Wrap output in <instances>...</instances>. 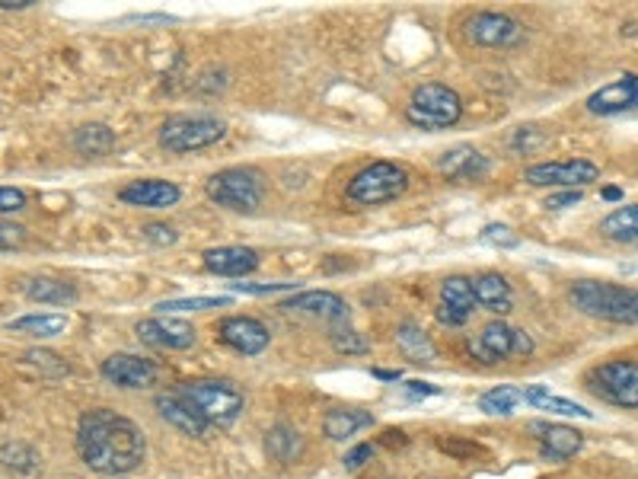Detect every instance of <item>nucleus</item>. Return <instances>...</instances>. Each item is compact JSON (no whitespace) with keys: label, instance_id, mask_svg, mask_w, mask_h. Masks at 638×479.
<instances>
[{"label":"nucleus","instance_id":"cd10ccee","mask_svg":"<svg viewBox=\"0 0 638 479\" xmlns=\"http://www.w3.org/2000/svg\"><path fill=\"white\" fill-rule=\"evenodd\" d=\"M524 403H530L539 412H556V415H574V419H594V412L574 400H562L556 393H549V387H524Z\"/></svg>","mask_w":638,"mask_h":479},{"label":"nucleus","instance_id":"a211bd4d","mask_svg":"<svg viewBox=\"0 0 638 479\" xmlns=\"http://www.w3.org/2000/svg\"><path fill=\"white\" fill-rule=\"evenodd\" d=\"M281 310H288V313H306V316H320V320H326V323H333V326H342V323H348V304L333 294V291H301V294H291Z\"/></svg>","mask_w":638,"mask_h":479},{"label":"nucleus","instance_id":"79ce46f5","mask_svg":"<svg viewBox=\"0 0 638 479\" xmlns=\"http://www.w3.org/2000/svg\"><path fill=\"white\" fill-rule=\"evenodd\" d=\"M298 285H291V281H278V285H234V291L239 294H256V298H262V294H278V291H294Z\"/></svg>","mask_w":638,"mask_h":479},{"label":"nucleus","instance_id":"72a5a7b5","mask_svg":"<svg viewBox=\"0 0 638 479\" xmlns=\"http://www.w3.org/2000/svg\"><path fill=\"white\" fill-rule=\"evenodd\" d=\"M221 308H231V298H172V301L154 304L157 316H169V313H202V310Z\"/></svg>","mask_w":638,"mask_h":479},{"label":"nucleus","instance_id":"f8f14e48","mask_svg":"<svg viewBox=\"0 0 638 479\" xmlns=\"http://www.w3.org/2000/svg\"><path fill=\"white\" fill-rule=\"evenodd\" d=\"M100 375L122 390H147L160 380V365L132 352H115L102 361Z\"/></svg>","mask_w":638,"mask_h":479},{"label":"nucleus","instance_id":"58836bf2","mask_svg":"<svg viewBox=\"0 0 638 479\" xmlns=\"http://www.w3.org/2000/svg\"><path fill=\"white\" fill-rule=\"evenodd\" d=\"M26 208V192L16 186H0V214H16Z\"/></svg>","mask_w":638,"mask_h":479},{"label":"nucleus","instance_id":"bb28decb","mask_svg":"<svg viewBox=\"0 0 638 479\" xmlns=\"http://www.w3.org/2000/svg\"><path fill=\"white\" fill-rule=\"evenodd\" d=\"M303 435L294 428V425H275L266 432V450H269L271 460H278V464H294V460H301L303 454Z\"/></svg>","mask_w":638,"mask_h":479},{"label":"nucleus","instance_id":"423d86ee","mask_svg":"<svg viewBox=\"0 0 638 479\" xmlns=\"http://www.w3.org/2000/svg\"><path fill=\"white\" fill-rule=\"evenodd\" d=\"M408 189V170L403 164H390V160H373L365 170H358L351 176L345 196L355 205H387L396 202Z\"/></svg>","mask_w":638,"mask_h":479},{"label":"nucleus","instance_id":"7ed1b4c3","mask_svg":"<svg viewBox=\"0 0 638 479\" xmlns=\"http://www.w3.org/2000/svg\"><path fill=\"white\" fill-rule=\"evenodd\" d=\"M571 301L574 308L594 320L604 323H619V326H638V291L623 288L613 281H574L571 285Z\"/></svg>","mask_w":638,"mask_h":479},{"label":"nucleus","instance_id":"a18cd8bd","mask_svg":"<svg viewBox=\"0 0 638 479\" xmlns=\"http://www.w3.org/2000/svg\"><path fill=\"white\" fill-rule=\"evenodd\" d=\"M35 0H0V10H26Z\"/></svg>","mask_w":638,"mask_h":479},{"label":"nucleus","instance_id":"f704fd0d","mask_svg":"<svg viewBox=\"0 0 638 479\" xmlns=\"http://www.w3.org/2000/svg\"><path fill=\"white\" fill-rule=\"evenodd\" d=\"M333 345H336V352H342V355H365V352H370L368 339L361 333H355L348 323H342V326L333 330Z\"/></svg>","mask_w":638,"mask_h":479},{"label":"nucleus","instance_id":"2f4dec72","mask_svg":"<svg viewBox=\"0 0 638 479\" xmlns=\"http://www.w3.org/2000/svg\"><path fill=\"white\" fill-rule=\"evenodd\" d=\"M521 403H524V390H517V387L504 383V387H495V390L482 393L479 410L489 412V415H511V412L517 410Z\"/></svg>","mask_w":638,"mask_h":479},{"label":"nucleus","instance_id":"c03bdc74","mask_svg":"<svg viewBox=\"0 0 638 479\" xmlns=\"http://www.w3.org/2000/svg\"><path fill=\"white\" fill-rule=\"evenodd\" d=\"M578 202H581V189H562V192H556V196L546 199V208L562 211V208H574Z\"/></svg>","mask_w":638,"mask_h":479},{"label":"nucleus","instance_id":"de8ad7c7","mask_svg":"<svg viewBox=\"0 0 638 479\" xmlns=\"http://www.w3.org/2000/svg\"><path fill=\"white\" fill-rule=\"evenodd\" d=\"M604 199H606V202H619V199H623V189L609 186V189H604Z\"/></svg>","mask_w":638,"mask_h":479},{"label":"nucleus","instance_id":"39448f33","mask_svg":"<svg viewBox=\"0 0 638 479\" xmlns=\"http://www.w3.org/2000/svg\"><path fill=\"white\" fill-rule=\"evenodd\" d=\"M405 119L422 129V132H440V129H454L463 119V100L454 87L444 83H422L412 90L408 105H405Z\"/></svg>","mask_w":638,"mask_h":479},{"label":"nucleus","instance_id":"6e6552de","mask_svg":"<svg viewBox=\"0 0 638 479\" xmlns=\"http://www.w3.org/2000/svg\"><path fill=\"white\" fill-rule=\"evenodd\" d=\"M534 339L524 330L507 326L504 320H492L485 323L475 336L470 339V355L482 365H499L507 358H530L534 355Z\"/></svg>","mask_w":638,"mask_h":479},{"label":"nucleus","instance_id":"6ab92c4d","mask_svg":"<svg viewBox=\"0 0 638 479\" xmlns=\"http://www.w3.org/2000/svg\"><path fill=\"white\" fill-rule=\"evenodd\" d=\"M437 170L454 182H479L489 176V160L472 144H457L437 157Z\"/></svg>","mask_w":638,"mask_h":479},{"label":"nucleus","instance_id":"f257e3e1","mask_svg":"<svg viewBox=\"0 0 638 479\" xmlns=\"http://www.w3.org/2000/svg\"><path fill=\"white\" fill-rule=\"evenodd\" d=\"M80 460L102 477H128L147 457L141 425L115 410H87L77 422Z\"/></svg>","mask_w":638,"mask_h":479},{"label":"nucleus","instance_id":"9d476101","mask_svg":"<svg viewBox=\"0 0 638 479\" xmlns=\"http://www.w3.org/2000/svg\"><path fill=\"white\" fill-rule=\"evenodd\" d=\"M524 179L537 189H581L601 179V167L594 160L574 157V160H552V164H537L524 172Z\"/></svg>","mask_w":638,"mask_h":479},{"label":"nucleus","instance_id":"7c9ffc66","mask_svg":"<svg viewBox=\"0 0 638 479\" xmlns=\"http://www.w3.org/2000/svg\"><path fill=\"white\" fill-rule=\"evenodd\" d=\"M601 234L616 243H638V205H623L601 221Z\"/></svg>","mask_w":638,"mask_h":479},{"label":"nucleus","instance_id":"2eb2a0df","mask_svg":"<svg viewBox=\"0 0 638 479\" xmlns=\"http://www.w3.org/2000/svg\"><path fill=\"white\" fill-rule=\"evenodd\" d=\"M217 339L239 355H262L271 343V333L256 316H227L217 323Z\"/></svg>","mask_w":638,"mask_h":479},{"label":"nucleus","instance_id":"a878e982","mask_svg":"<svg viewBox=\"0 0 638 479\" xmlns=\"http://www.w3.org/2000/svg\"><path fill=\"white\" fill-rule=\"evenodd\" d=\"M396 345L403 348V355L408 361H415V365H435L437 358L435 345H432L428 333H425L418 323H412V320L400 323V330H396Z\"/></svg>","mask_w":638,"mask_h":479},{"label":"nucleus","instance_id":"ddd939ff","mask_svg":"<svg viewBox=\"0 0 638 479\" xmlns=\"http://www.w3.org/2000/svg\"><path fill=\"white\" fill-rule=\"evenodd\" d=\"M467 35L482 48H511L524 38V26L507 13L482 10V13H472L467 20Z\"/></svg>","mask_w":638,"mask_h":479},{"label":"nucleus","instance_id":"4468645a","mask_svg":"<svg viewBox=\"0 0 638 479\" xmlns=\"http://www.w3.org/2000/svg\"><path fill=\"white\" fill-rule=\"evenodd\" d=\"M475 294H472V278L467 275H450L440 285V308H437V320L444 326H467L475 313Z\"/></svg>","mask_w":638,"mask_h":479},{"label":"nucleus","instance_id":"c756f323","mask_svg":"<svg viewBox=\"0 0 638 479\" xmlns=\"http://www.w3.org/2000/svg\"><path fill=\"white\" fill-rule=\"evenodd\" d=\"M10 333H30L38 339H52V336H61L68 330V316L65 313H26V316H16L7 323Z\"/></svg>","mask_w":638,"mask_h":479},{"label":"nucleus","instance_id":"c9c22d12","mask_svg":"<svg viewBox=\"0 0 638 479\" xmlns=\"http://www.w3.org/2000/svg\"><path fill=\"white\" fill-rule=\"evenodd\" d=\"M23 365H33L38 375H45V368H48L52 377L68 375V361H61L55 352H26L23 355Z\"/></svg>","mask_w":638,"mask_h":479},{"label":"nucleus","instance_id":"37998d69","mask_svg":"<svg viewBox=\"0 0 638 479\" xmlns=\"http://www.w3.org/2000/svg\"><path fill=\"white\" fill-rule=\"evenodd\" d=\"M403 393L408 400H425V397H440V387L428 383V380H408V383H403Z\"/></svg>","mask_w":638,"mask_h":479},{"label":"nucleus","instance_id":"09e8293b","mask_svg":"<svg viewBox=\"0 0 638 479\" xmlns=\"http://www.w3.org/2000/svg\"><path fill=\"white\" fill-rule=\"evenodd\" d=\"M119 479H128V477H119Z\"/></svg>","mask_w":638,"mask_h":479},{"label":"nucleus","instance_id":"20e7f679","mask_svg":"<svg viewBox=\"0 0 638 479\" xmlns=\"http://www.w3.org/2000/svg\"><path fill=\"white\" fill-rule=\"evenodd\" d=\"M204 192L217 208H227L236 214H253V211L262 208L266 179L253 167H227V170H217L204 182Z\"/></svg>","mask_w":638,"mask_h":479},{"label":"nucleus","instance_id":"9b49d317","mask_svg":"<svg viewBox=\"0 0 638 479\" xmlns=\"http://www.w3.org/2000/svg\"><path fill=\"white\" fill-rule=\"evenodd\" d=\"M135 333L144 345L164 348V352H186L199 339L195 326L182 316H147L137 323Z\"/></svg>","mask_w":638,"mask_h":479},{"label":"nucleus","instance_id":"e433bc0d","mask_svg":"<svg viewBox=\"0 0 638 479\" xmlns=\"http://www.w3.org/2000/svg\"><path fill=\"white\" fill-rule=\"evenodd\" d=\"M479 239L489 243V246H499V249H514V246H521V237H517L507 224H485Z\"/></svg>","mask_w":638,"mask_h":479},{"label":"nucleus","instance_id":"5701e85b","mask_svg":"<svg viewBox=\"0 0 638 479\" xmlns=\"http://www.w3.org/2000/svg\"><path fill=\"white\" fill-rule=\"evenodd\" d=\"M472 294H475V304H479V308L495 313L499 320H502L504 313H511V304H514L511 285H507V278L499 272H485L479 275V278H472Z\"/></svg>","mask_w":638,"mask_h":479},{"label":"nucleus","instance_id":"b1692460","mask_svg":"<svg viewBox=\"0 0 638 479\" xmlns=\"http://www.w3.org/2000/svg\"><path fill=\"white\" fill-rule=\"evenodd\" d=\"M23 294L33 301V304H52V308H68L77 301V288L70 281H61V278H48V275H38V278H30L23 285Z\"/></svg>","mask_w":638,"mask_h":479},{"label":"nucleus","instance_id":"49530a36","mask_svg":"<svg viewBox=\"0 0 638 479\" xmlns=\"http://www.w3.org/2000/svg\"><path fill=\"white\" fill-rule=\"evenodd\" d=\"M373 377H380V380H393V383H396V380H400V371H383V368H373Z\"/></svg>","mask_w":638,"mask_h":479},{"label":"nucleus","instance_id":"f3484780","mask_svg":"<svg viewBox=\"0 0 638 479\" xmlns=\"http://www.w3.org/2000/svg\"><path fill=\"white\" fill-rule=\"evenodd\" d=\"M204 269L221 278H243L259 269V253L249 246H211L202 253Z\"/></svg>","mask_w":638,"mask_h":479},{"label":"nucleus","instance_id":"f03ea898","mask_svg":"<svg viewBox=\"0 0 638 479\" xmlns=\"http://www.w3.org/2000/svg\"><path fill=\"white\" fill-rule=\"evenodd\" d=\"M176 393L199 412L208 428H227L246 410V397L234 380L224 377H202V380H186L176 387Z\"/></svg>","mask_w":638,"mask_h":479},{"label":"nucleus","instance_id":"4be33fe9","mask_svg":"<svg viewBox=\"0 0 638 479\" xmlns=\"http://www.w3.org/2000/svg\"><path fill=\"white\" fill-rule=\"evenodd\" d=\"M154 406L160 412V419L169 422L176 432H182V435H189V438H204L211 428L204 425V419L199 412L192 410L176 390H167V393H160L157 400H154Z\"/></svg>","mask_w":638,"mask_h":479},{"label":"nucleus","instance_id":"aec40b11","mask_svg":"<svg viewBox=\"0 0 638 479\" xmlns=\"http://www.w3.org/2000/svg\"><path fill=\"white\" fill-rule=\"evenodd\" d=\"M530 432L539 435L537 442L542 447V454L549 460H571L581 447H584V435L571 425H562V422H534Z\"/></svg>","mask_w":638,"mask_h":479},{"label":"nucleus","instance_id":"4c0bfd02","mask_svg":"<svg viewBox=\"0 0 638 479\" xmlns=\"http://www.w3.org/2000/svg\"><path fill=\"white\" fill-rule=\"evenodd\" d=\"M26 243V227L23 224H13V221H0V253H10V249H23Z\"/></svg>","mask_w":638,"mask_h":479},{"label":"nucleus","instance_id":"412c9836","mask_svg":"<svg viewBox=\"0 0 638 479\" xmlns=\"http://www.w3.org/2000/svg\"><path fill=\"white\" fill-rule=\"evenodd\" d=\"M119 199L135 208H172L182 199V189L169 179H135L119 192Z\"/></svg>","mask_w":638,"mask_h":479},{"label":"nucleus","instance_id":"dca6fc26","mask_svg":"<svg viewBox=\"0 0 638 479\" xmlns=\"http://www.w3.org/2000/svg\"><path fill=\"white\" fill-rule=\"evenodd\" d=\"M587 112L591 115H619V112H633L638 109V74H623L613 83H606L601 90H594L587 97Z\"/></svg>","mask_w":638,"mask_h":479},{"label":"nucleus","instance_id":"a19ab883","mask_svg":"<svg viewBox=\"0 0 638 479\" xmlns=\"http://www.w3.org/2000/svg\"><path fill=\"white\" fill-rule=\"evenodd\" d=\"M370 457H373V445H358V447H351L348 454H345V470L348 474H355V470H361L365 464H370Z\"/></svg>","mask_w":638,"mask_h":479},{"label":"nucleus","instance_id":"c85d7f7f","mask_svg":"<svg viewBox=\"0 0 638 479\" xmlns=\"http://www.w3.org/2000/svg\"><path fill=\"white\" fill-rule=\"evenodd\" d=\"M74 151L80 157H105L115 151V132L102 122H90V125H80L74 132Z\"/></svg>","mask_w":638,"mask_h":479},{"label":"nucleus","instance_id":"393cba45","mask_svg":"<svg viewBox=\"0 0 638 479\" xmlns=\"http://www.w3.org/2000/svg\"><path fill=\"white\" fill-rule=\"evenodd\" d=\"M373 425V415L365 410H333L323 419V435L329 442H345L355 438L358 432H365Z\"/></svg>","mask_w":638,"mask_h":479},{"label":"nucleus","instance_id":"1a4fd4ad","mask_svg":"<svg viewBox=\"0 0 638 479\" xmlns=\"http://www.w3.org/2000/svg\"><path fill=\"white\" fill-rule=\"evenodd\" d=\"M587 387L594 397H601L616 410H638V361L629 358L604 361L587 375Z\"/></svg>","mask_w":638,"mask_h":479},{"label":"nucleus","instance_id":"0eeeda50","mask_svg":"<svg viewBox=\"0 0 638 479\" xmlns=\"http://www.w3.org/2000/svg\"><path fill=\"white\" fill-rule=\"evenodd\" d=\"M227 135V122L217 115H172L160 129V147L169 154H192L204 151Z\"/></svg>","mask_w":638,"mask_h":479},{"label":"nucleus","instance_id":"ea45409f","mask_svg":"<svg viewBox=\"0 0 638 479\" xmlns=\"http://www.w3.org/2000/svg\"><path fill=\"white\" fill-rule=\"evenodd\" d=\"M141 237L147 239V243H154V246H172L179 234H176V227H169V224H147L144 231H141Z\"/></svg>","mask_w":638,"mask_h":479},{"label":"nucleus","instance_id":"473e14b6","mask_svg":"<svg viewBox=\"0 0 638 479\" xmlns=\"http://www.w3.org/2000/svg\"><path fill=\"white\" fill-rule=\"evenodd\" d=\"M0 467L3 470H10V474H33L35 467H38V454H35L33 447L23 445V442H10V445L0 447Z\"/></svg>","mask_w":638,"mask_h":479}]
</instances>
